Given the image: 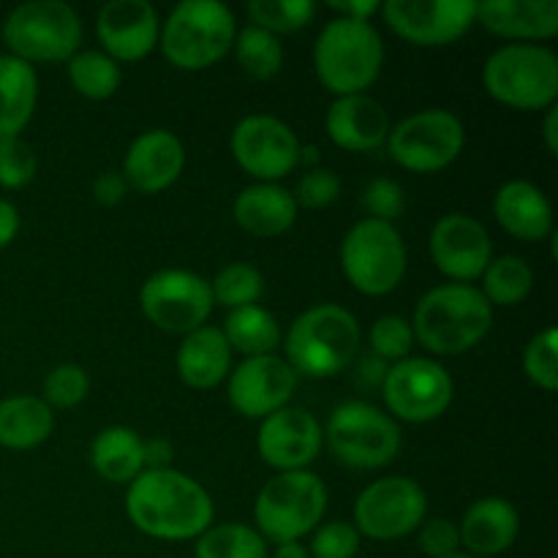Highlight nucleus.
Segmentation results:
<instances>
[{
    "mask_svg": "<svg viewBox=\"0 0 558 558\" xmlns=\"http://www.w3.org/2000/svg\"><path fill=\"white\" fill-rule=\"evenodd\" d=\"M125 512L147 537L185 543L213 526L216 505L205 485L169 466L158 472H142L129 485Z\"/></svg>",
    "mask_w": 558,
    "mask_h": 558,
    "instance_id": "obj_1",
    "label": "nucleus"
},
{
    "mask_svg": "<svg viewBox=\"0 0 558 558\" xmlns=\"http://www.w3.org/2000/svg\"><path fill=\"white\" fill-rule=\"evenodd\" d=\"M494 327V305L472 283H441L428 289L414 308V341L430 354L458 357L472 352Z\"/></svg>",
    "mask_w": 558,
    "mask_h": 558,
    "instance_id": "obj_2",
    "label": "nucleus"
},
{
    "mask_svg": "<svg viewBox=\"0 0 558 558\" xmlns=\"http://www.w3.org/2000/svg\"><path fill=\"white\" fill-rule=\"evenodd\" d=\"M360 322L352 311L322 303L303 311L283 338L287 363L298 376L330 379L347 371L360 352Z\"/></svg>",
    "mask_w": 558,
    "mask_h": 558,
    "instance_id": "obj_3",
    "label": "nucleus"
},
{
    "mask_svg": "<svg viewBox=\"0 0 558 558\" xmlns=\"http://www.w3.org/2000/svg\"><path fill=\"white\" fill-rule=\"evenodd\" d=\"M385 44L371 22L332 16L314 44V69L336 98L365 93L381 74Z\"/></svg>",
    "mask_w": 558,
    "mask_h": 558,
    "instance_id": "obj_4",
    "label": "nucleus"
},
{
    "mask_svg": "<svg viewBox=\"0 0 558 558\" xmlns=\"http://www.w3.org/2000/svg\"><path fill=\"white\" fill-rule=\"evenodd\" d=\"M238 22L221 0H183L161 25L163 58L180 71H205L234 47Z\"/></svg>",
    "mask_w": 558,
    "mask_h": 558,
    "instance_id": "obj_5",
    "label": "nucleus"
},
{
    "mask_svg": "<svg viewBox=\"0 0 558 558\" xmlns=\"http://www.w3.org/2000/svg\"><path fill=\"white\" fill-rule=\"evenodd\" d=\"M483 85L494 101L521 112L556 107V52L543 44H505L485 60Z\"/></svg>",
    "mask_w": 558,
    "mask_h": 558,
    "instance_id": "obj_6",
    "label": "nucleus"
},
{
    "mask_svg": "<svg viewBox=\"0 0 558 558\" xmlns=\"http://www.w3.org/2000/svg\"><path fill=\"white\" fill-rule=\"evenodd\" d=\"M327 512V488L314 472H281L262 485L254 505L256 532L270 543H300Z\"/></svg>",
    "mask_w": 558,
    "mask_h": 558,
    "instance_id": "obj_7",
    "label": "nucleus"
},
{
    "mask_svg": "<svg viewBox=\"0 0 558 558\" xmlns=\"http://www.w3.org/2000/svg\"><path fill=\"white\" fill-rule=\"evenodd\" d=\"M3 41L9 54L25 63H69L82 44V20L63 0H33L5 16Z\"/></svg>",
    "mask_w": 558,
    "mask_h": 558,
    "instance_id": "obj_8",
    "label": "nucleus"
},
{
    "mask_svg": "<svg viewBox=\"0 0 558 558\" xmlns=\"http://www.w3.org/2000/svg\"><path fill=\"white\" fill-rule=\"evenodd\" d=\"M332 458L349 469H385L401 452V428L374 403L347 401L322 428Z\"/></svg>",
    "mask_w": 558,
    "mask_h": 558,
    "instance_id": "obj_9",
    "label": "nucleus"
},
{
    "mask_svg": "<svg viewBox=\"0 0 558 558\" xmlns=\"http://www.w3.org/2000/svg\"><path fill=\"white\" fill-rule=\"evenodd\" d=\"M407 243L396 223L360 218L341 240L343 276L368 298L396 292L407 276Z\"/></svg>",
    "mask_w": 558,
    "mask_h": 558,
    "instance_id": "obj_10",
    "label": "nucleus"
},
{
    "mask_svg": "<svg viewBox=\"0 0 558 558\" xmlns=\"http://www.w3.org/2000/svg\"><path fill=\"white\" fill-rule=\"evenodd\" d=\"M466 145V129L450 109H420L396 123L387 136V150L398 167L414 174H434L458 161Z\"/></svg>",
    "mask_w": 558,
    "mask_h": 558,
    "instance_id": "obj_11",
    "label": "nucleus"
},
{
    "mask_svg": "<svg viewBox=\"0 0 558 558\" xmlns=\"http://www.w3.org/2000/svg\"><path fill=\"white\" fill-rule=\"evenodd\" d=\"M428 515V496L412 477H381L371 483L354 501V521L360 537L392 543L417 532Z\"/></svg>",
    "mask_w": 558,
    "mask_h": 558,
    "instance_id": "obj_12",
    "label": "nucleus"
},
{
    "mask_svg": "<svg viewBox=\"0 0 558 558\" xmlns=\"http://www.w3.org/2000/svg\"><path fill=\"white\" fill-rule=\"evenodd\" d=\"M210 281L191 270L167 267L142 283L140 308L158 330L189 336L205 327L213 311Z\"/></svg>",
    "mask_w": 558,
    "mask_h": 558,
    "instance_id": "obj_13",
    "label": "nucleus"
},
{
    "mask_svg": "<svg viewBox=\"0 0 558 558\" xmlns=\"http://www.w3.org/2000/svg\"><path fill=\"white\" fill-rule=\"evenodd\" d=\"M381 390L390 417L414 425L439 420L456 396L450 371L430 357H407L387 368Z\"/></svg>",
    "mask_w": 558,
    "mask_h": 558,
    "instance_id": "obj_14",
    "label": "nucleus"
},
{
    "mask_svg": "<svg viewBox=\"0 0 558 558\" xmlns=\"http://www.w3.org/2000/svg\"><path fill=\"white\" fill-rule=\"evenodd\" d=\"M234 161L259 183H278L298 169L303 145L298 134L276 114H248L232 131Z\"/></svg>",
    "mask_w": 558,
    "mask_h": 558,
    "instance_id": "obj_15",
    "label": "nucleus"
},
{
    "mask_svg": "<svg viewBox=\"0 0 558 558\" xmlns=\"http://www.w3.org/2000/svg\"><path fill=\"white\" fill-rule=\"evenodd\" d=\"M472 0H387L381 14L390 31L414 47H447L474 25Z\"/></svg>",
    "mask_w": 558,
    "mask_h": 558,
    "instance_id": "obj_16",
    "label": "nucleus"
},
{
    "mask_svg": "<svg viewBox=\"0 0 558 558\" xmlns=\"http://www.w3.org/2000/svg\"><path fill=\"white\" fill-rule=\"evenodd\" d=\"M430 259L441 276L456 283H472L494 259L488 229L469 213H447L430 229Z\"/></svg>",
    "mask_w": 558,
    "mask_h": 558,
    "instance_id": "obj_17",
    "label": "nucleus"
},
{
    "mask_svg": "<svg viewBox=\"0 0 558 558\" xmlns=\"http://www.w3.org/2000/svg\"><path fill=\"white\" fill-rule=\"evenodd\" d=\"M325 436L322 425L308 409L283 407L262 420L256 434V450L267 466L281 472H305L319 458Z\"/></svg>",
    "mask_w": 558,
    "mask_h": 558,
    "instance_id": "obj_18",
    "label": "nucleus"
},
{
    "mask_svg": "<svg viewBox=\"0 0 558 558\" xmlns=\"http://www.w3.org/2000/svg\"><path fill=\"white\" fill-rule=\"evenodd\" d=\"M298 387V374L278 354L245 357L229 374V403L248 420H265L278 409L289 407Z\"/></svg>",
    "mask_w": 558,
    "mask_h": 558,
    "instance_id": "obj_19",
    "label": "nucleus"
},
{
    "mask_svg": "<svg viewBox=\"0 0 558 558\" xmlns=\"http://www.w3.org/2000/svg\"><path fill=\"white\" fill-rule=\"evenodd\" d=\"M96 36L114 63H134L158 47L161 20L147 0H109L96 16Z\"/></svg>",
    "mask_w": 558,
    "mask_h": 558,
    "instance_id": "obj_20",
    "label": "nucleus"
},
{
    "mask_svg": "<svg viewBox=\"0 0 558 558\" xmlns=\"http://www.w3.org/2000/svg\"><path fill=\"white\" fill-rule=\"evenodd\" d=\"M185 167V147L178 134L167 129H147L129 145L123 178L140 194H161L178 183Z\"/></svg>",
    "mask_w": 558,
    "mask_h": 558,
    "instance_id": "obj_21",
    "label": "nucleus"
},
{
    "mask_svg": "<svg viewBox=\"0 0 558 558\" xmlns=\"http://www.w3.org/2000/svg\"><path fill=\"white\" fill-rule=\"evenodd\" d=\"M327 136L332 145L349 153H371L387 145L390 136V114L368 93L341 96L330 104L325 118Z\"/></svg>",
    "mask_w": 558,
    "mask_h": 558,
    "instance_id": "obj_22",
    "label": "nucleus"
},
{
    "mask_svg": "<svg viewBox=\"0 0 558 558\" xmlns=\"http://www.w3.org/2000/svg\"><path fill=\"white\" fill-rule=\"evenodd\" d=\"M474 22L512 41H548L558 36V0H485L474 9Z\"/></svg>",
    "mask_w": 558,
    "mask_h": 558,
    "instance_id": "obj_23",
    "label": "nucleus"
},
{
    "mask_svg": "<svg viewBox=\"0 0 558 558\" xmlns=\"http://www.w3.org/2000/svg\"><path fill=\"white\" fill-rule=\"evenodd\" d=\"M458 534H461V548H466L469 556H501L515 545L521 534V515L501 496H485L463 512Z\"/></svg>",
    "mask_w": 558,
    "mask_h": 558,
    "instance_id": "obj_24",
    "label": "nucleus"
},
{
    "mask_svg": "<svg viewBox=\"0 0 558 558\" xmlns=\"http://www.w3.org/2000/svg\"><path fill=\"white\" fill-rule=\"evenodd\" d=\"M494 216L507 234L523 243L554 238V207L545 191L529 180H510L496 191Z\"/></svg>",
    "mask_w": 558,
    "mask_h": 558,
    "instance_id": "obj_25",
    "label": "nucleus"
},
{
    "mask_svg": "<svg viewBox=\"0 0 558 558\" xmlns=\"http://www.w3.org/2000/svg\"><path fill=\"white\" fill-rule=\"evenodd\" d=\"M234 221L254 238H278L298 221V202L292 191L278 183H254L234 199Z\"/></svg>",
    "mask_w": 558,
    "mask_h": 558,
    "instance_id": "obj_26",
    "label": "nucleus"
},
{
    "mask_svg": "<svg viewBox=\"0 0 558 558\" xmlns=\"http://www.w3.org/2000/svg\"><path fill=\"white\" fill-rule=\"evenodd\" d=\"M232 374V349L221 327H199L183 336L178 349V376L191 390H213Z\"/></svg>",
    "mask_w": 558,
    "mask_h": 558,
    "instance_id": "obj_27",
    "label": "nucleus"
},
{
    "mask_svg": "<svg viewBox=\"0 0 558 558\" xmlns=\"http://www.w3.org/2000/svg\"><path fill=\"white\" fill-rule=\"evenodd\" d=\"M38 101L36 69L14 54H0V142L14 140L31 123Z\"/></svg>",
    "mask_w": 558,
    "mask_h": 558,
    "instance_id": "obj_28",
    "label": "nucleus"
},
{
    "mask_svg": "<svg viewBox=\"0 0 558 558\" xmlns=\"http://www.w3.org/2000/svg\"><path fill=\"white\" fill-rule=\"evenodd\" d=\"M142 439L134 428L112 425L104 428L90 445V463L98 477L114 485H131L145 472V456H142Z\"/></svg>",
    "mask_w": 558,
    "mask_h": 558,
    "instance_id": "obj_29",
    "label": "nucleus"
},
{
    "mask_svg": "<svg viewBox=\"0 0 558 558\" xmlns=\"http://www.w3.org/2000/svg\"><path fill=\"white\" fill-rule=\"evenodd\" d=\"M54 412L36 396H11L0 401V447L33 450L52 436Z\"/></svg>",
    "mask_w": 558,
    "mask_h": 558,
    "instance_id": "obj_30",
    "label": "nucleus"
},
{
    "mask_svg": "<svg viewBox=\"0 0 558 558\" xmlns=\"http://www.w3.org/2000/svg\"><path fill=\"white\" fill-rule=\"evenodd\" d=\"M232 352L245 357H262V354H276L281 343V325L276 316L262 305H245V308L229 311L221 327Z\"/></svg>",
    "mask_w": 558,
    "mask_h": 558,
    "instance_id": "obj_31",
    "label": "nucleus"
},
{
    "mask_svg": "<svg viewBox=\"0 0 558 558\" xmlns=\"http://www.w3.org/2000/svg\"><path fill=\"white\" fill-rule=\"evenodd\" d=\"M483 298L490 305H518L529 298L534 287V270L526 259L515 254L496 256L485 267L483 276Z\"/></svg>",
    "mask_w": 558,
    "mask_h": 558,
    "instance_id": "obj_32",
    "label": "nucleus"
},
{
    "mask_svg": "<svg viewBox=\"0 0 558 558\" xmlns=\"http://www.w3.org/2000/svg\"><path fill=\"white\" fill-rule=\"evenodd\" d=\"M196 558H267V539L248 523H218L196 537Z\"/></svg>",
    "mask_w": 558,
    "mask_h": 558,
    "instance_id": "obj_33",
    "label": "nucleus"
},
{
    "mask_svg": "<svg viewBox=\"0 0 558 558\" xmlns=\"http://www.w3.org/2000/svg\"><path fill=\"white\" fill-rule=\"evenodd\" d=\"M69 80L80 96L104 101V98L118 93L123 71H120V63H114L109 54L98 52V49H80L69 60Z\"/></svg>",
    "mask_w": 558,
    "mask_h": 558,
    "instance_id": "obj_34",
    "label": "nucleus"
},
{
    "mask_svg": "<svg viewBox=\"0 0 558 558\" xmlns=\"http://www.w3.org/2000/svg\"><path fill=\"white\" fill-rule=\"evenodd\" d=\"M234 58L251 80H272L283 65V47L278 36L248 25L234 36Z\"/></svg>",
    "mask_w": 558,
    "mask_h": 558,
    "instance_id": "obj_35",
    "label": "nucleus"
},
{
    "mask_svg": "<svg viewBox=\"0 0 558 558\" xmlns=\"http://www.w3.org/2000/svg\"><path fill=\"white\" fill-rule=\"evenodd\" d=\"M213 303L227 305L229 311L245 308V305H256L265 294V278L248 262H232V265L221 267L210 283Z\"/></svg>",
    "mask_w": 558,
    "mask_h": 558,
    "instance_id": "obj_36",
    "label": "nucleus"
},
{
    "mask_svg": "<svg viewBox=\"0 0 558 558\" xmlns=\"http://www.w3.org/2000/svg\"><path fill=\"white\" fill-rule=\"evenodd\" d=\"M245 11L251 16V25L278 36V33H294L311 25L316 5L311 0H251Z\"/></svg>",
    "mask_w": 558,
    "mask_h": 558,
    "instance_id": "obj_37",
    "label": "nucleus"
},
{
    "mask_svg": "<svg viewBox=\"0 0 558 558\" xmlns=\"http://www.w3.org/2000/svg\"><path fill=\"white\" fill-rule=\"evenodd\" d=\"M523 371L529 381L539 390L554 392L558 387V332L556 327H545L523 349Z\"/></svg>",
    "mask_w": 558,
    "mask_h": 558,
    "instance_id": "obj_38",
    "label": "nucleus"
},
{
    "mask_svg": "<svg viewBox=\"0 0 558 558\" xmlns=\"http://www.w3.org/2000/svg\"><path fill=\"white\" fill-rule=\"evenodd\" d=\"M44 396L41 401L49 409H74L90 392V376L82 365L76 363H63L58 368H52L44 379Z\"/></svg>",
    "mask_w": 558,
    "mask_h": 558,
    "instance_id": "obj_39",
    "label": "nucleus"
},
{
    "mask_svg": "<svg viewBox=\"0 0 558 558\" xmlns=\"http://www.w3.org/2000/svg\"><path fill=\"white\" fill-rule=\"evenodd\" d=\"M368 341H371V352H374L376 357L385 360V363L387 360L401 363V360H407L409 352H412L414 332L407 319H401V316L396 314H387V316H379V319L371 325Z\"/></svg>",
    "mask_w": 558,
    "mask_h": 558,
    "instance_id": "obj_40",
    "label": "nucleus"
},
{
    "mask_svg": "<svg viewBox=\"0 0 558 558\" xmlns=\"http://www.w3.org/2000/svg\"><path fill=\"white\" fill-rule=\"evenodd\" d=\"M38 172V158L31 142L22 136L0 142V185L9 191L25 189Z\"/></svg>",
    "mask_w": 558,
    "mask_h": 558,
    "instance_id": "obj_41",
    "label": "nucleus"
},
{
    "mask_svg": "<svg viewBox=\"0 0 558 558\" xmlns=\"http://www.w3.org/2000/svg\"><path fill=\"white\" fill-rule=\"evenodd\" d=\"M360 545H363V537L352 523L332 521L314 529L308 554L311 558H354L360 554Z\"/></svg>",
    "mask_w": 558,
    "mask_h": 558,
    "instance_id": "obj_42",
    "label": "nucleus"
},
{
    "mask_svg": "<svg viewBox=\"0 0 558 558\" xmlns=\"http://www.w3.org/2000/svg\"><path fill=\"white\" fill-rule=\"evenodd\" d=\"M360 205L365 207L368 218H376V221L392 223L407 207V199H403V189L390 178H376L371 180L368 185L360 194Z\"/></svg>",
    "mask_w": 558,
    "mask_h": 558,
    "instance_id": "obj_43",
    "label": "nucleus"
},
{
    "mask_svg": "<svg viewBox=\"0 0 558 558\" xmlns=\"http://www.w3.org/2000/svg\"><path fill=\"white\" fill-rule=\"evenodd\" d=\"M338 194H341V180H338V174L332 169L314 167L300 178L298 191L292 196L298 205L308 207V210H322V207L332 205L338 199Z\"/></svg>",
    "mask_w": 558,
    "mask_h": 558,
    "instance_id": "obj_44",
    "label": "nucleus"
},
{
    "mask_svg": "<svg viewBox=\"0 0 558 558\" xmlns=\"http://www.w3.org/2000/svg\"><path fill=\"white\" fill-rule=\"evenodd\" d=\"M420 550L428 558H450L461 554V534L447 518H428L420 523Z\"/></svg>",
    "mask_w": 558,
    "mask_h": 558,
    "instance_id": "obj_45",
    "label": "nucleus"
},
{
    "mask_svg": "<svg viewBox=\"0 0 558 558\" xmlns=\"http://www.w3.org/2000/svg\"><path fill=\"white\" fill-rule=\"evenodd\" d=\"M129 194V183H125L123 172H101L96 180H93V199L104 207H114L125 199Z\"/></svg>",
    "mask_w": 558,
    "mask_h": 558,
    "instance_id": "obj_46",
    "label": "nucleus"
},
{
    "mask_svg": "<svg viewBox=\"0 0 558 558\" xmlns=\"http://www.w3.org/2000/svg\"><path fill=\"white\" fill-rule=\"evenodd\" d=\"M142 456H145V472H158V469H169L174 450L167 439L153 436V439H145V445H142Z\"/></svg>",
    "mask_w": 558,
    "mask_h": 558,
    "instance_id": "obj_47",
    "label": "nucleus"
},
{
    "mask_svg": "<svg viewBox=\"0 0 558 558\" xmlns=\"http://www.w3.org/2000/svg\"><path fill=\"white\" fill-rule=\"evenodd\" d=\"M332 11H336L338 16H343V20H357V22H371V16L379 14L381 11V3H376V0H330Z\"/></svg>",
    "mask_w": 558,
    "mask_h": 558,
    "instance_id": "obj_48",
    "label": "nucleus"
},
{
    "mask_svg": "<svg viewBox=\"0 0 558 558\" xmlns=\"http://www.w3.org/2000/svg\"><path fill=\"white\" fill-rule=\"evenodd\" d=\"M387 376V363L376 354H368L357 363V385L363 387H379Z\"/></svg>",
    "mask_w": 558,
    "mask_h": 558,
    "instance_id": "obj_49",
    "label": "nucleus"
},
{
    "mask_svg": "<svg viewBox=\"0 0 558 558\" xmlns=\"http://www.w3.org/2000/svg\"><path fill=\"white\" fill-rule=\"evenodd\" d=\"M20 232V210L9 199H0V248L14 243Z\"/></svg>",
    "mask_w": 558,
    "mask_h": 558,
    "instance_id": "obj_50",
    "label": "nucleus"
},
{
    "mask_svg": "<svg viewBox=\"0 0 558 558\" xmlns=\"http://www.w3.org/2000/svg\"><path fill=\"white\" fill-rule=\"evenodd\" d=\"M543 136H545V145H548V150L556 156V153H558V109L556 107L545 109Z\"/></svg>",
    "mask_w": 558,
    "mask_h": 558,
    "instance_id": "obj_51",
    "label": "nucleus"
},
{
    "mask_svg": "<svg viewBox=\"0 0 558 558\" xmlns=\"http://www.w3.org/2000/svg\"><path fill=\"white\" fill-rule=\"evenodd\" d=\"M272 558H311L308 545L303 543H281L276 545V556Z\"/></svg>",
    "mask_w": 558,
    "mask_h": 558,
    "instance_id": "obj_52",
    "label": "nucleus"
},
{
    "mask_svg": "<svg viewBox=\"0 0 558 558\" xmlns=\"http://www.w3.org/2000/svg\"><path fill=\"white\" fill-rule=\"evenodd\" d=\"M450 558H474V556H469V554H456V556H450Z\"/></svg>",
    "mask_w": 558,
    "mask_h": 558,
    "instance_id": "obj_53",
    "label": "nucleus"
}]
</instances>
